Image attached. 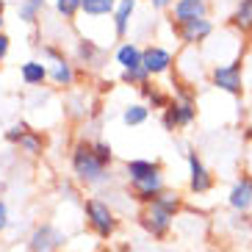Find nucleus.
Listing matches in <instances>:
<instances>
[{
    "instance_id": "1",
    "label": "nucleus",
    "mask_w": 252,
    "mask_h": 252,
    "mask_svg": "<svg viewBox=\"0 0 252 252\" xmlns=\"http://www.w3.org/2000/svg\"><path fill=\"white\" fill-rule=\"evenodd\" d=\"M69 166H72V175L81 180L83 186L111 183V169L97 161L94 150H92V141H78V144H75L72 153H69Z\"/></svg>"
},
{
    "instance_id": "2",
    "label": "nucleus",
    "mask_w": 252,
    "mask_h": 252,
    "mask_svg": "<svg viewBox=\"0 0 252 252\" xmlns=\"http://www.w3.org/2000/svg\"><path fill=\"white\" fill-rule=\"evenodd\" d=\"M83 219H86V227H89L97 238H103V241H108L119 227L117 211H114L105 200H100V197L83 200Z\"/></svg>"
},
{
    "instance_id": "3",
    "label": "nucleus",
    "mask_w": 252,
    "mask_h": 252,
    "mask_svg": "<svg viewBox=\"0 0 252 252\" xmlns=\"http://www.w3.org/2000/svg\"><path fill=\"white\" fill-rule=\"evenodd\" d=\"M244 56L236 61H224V64H214V67L208 69V78H211V86L230 97H241L247 89L244 83Z\"/></svg>"
},
{
    "instance_id": "4",
    "label": "nucleus",
    "mask_w": 252,
    "mask_h": 252,
    "mask_svg": "<svg viewBox=\"0 0 252 252\" xmlns=\"http://www.w3.org/2000/svg\"><path fill=\"white\" fill-rule=\"evenodd\" d=\"M172 222H175V214H172L169 208H163L158 200H153L150 205H141V211H139V224H141V230H144L147 236L158 238V241L169 236Z\"/></svg>"
},
{
    "instance_id": "5",
    "label": "nucleus",
    "mask_w": 252,
    "mask_h": 252,
    "mask_svg": "<svg viewBox=\"0 0 252 252\" xmlns=\"http://www.w3.org/2000/svg\"><path fill=\"white\" fill-rule=\"evenodd\" d=\"M25 244H28V252H59L67 244V233L59 230L53 222H42L31 230Z\"/></svg>"
},
{
    "instance_id": "6",
    "label": "nucleus",
    "mask_w": 252,
    "mask_h": 252,
    "mask_svg": "<svg viewBox=\"0 0 252 252\" xmlns=\"http://www.w3.org/2000/svg\"><path fill=\"white\" fill-rule=\"evenodd\" d=\"M42 56L47 59V69H50V81L56 86H72L75 83V64L53 45L42 47Z\"/></svg>"
},
{
    "instance_id": "7",
    "label": "nucleus",
    "mask_w": 252,
    "mask_h": 252,
    "mask_svg": "<svg viewBox=\"0 0 252 252\" xmlns=\"http://www.w3.org/2000/svg\"><path fill=\"white\" fill-rule=\"evenodd\" d=\"M186 161H189V191L208 194L214 189V175H211V169L202 163V158L197 156V150H189L186 153Z\"/></svg>"
},
{
    "instance_id": "8",
    "label": "nucleus",
    "mask_w": 252,
    "mask_h": 252,
    "mask_svg": "<svg viewBox=\"0 0 252 252\" xmlns=\"http://www.w3.org/2000/svg\"><path fill=\"white\" fill-rule=\"evenodd\" d=\"M141 67L150 72V78L166 75L175 67V53H172L169 47H161V45H147L144 53H141Z\"/></svg>"
},
{
    "instance_id": "9",
    "label": "nucleus",
    "mask_w": 252,
    "mask_h": 252,
    "mask_svg": "<svg viewBox=\"0 0 252 252\" xmlns=\"http://www.w3.org/2000/svg\"><path fill=\"white\" fill-rule=\"evenodd\" d=\"M175 33L186 47H197V45H205L208 39L214 36V23L208 17L205 20H191V23L175 25Z\"/></svg>"
},
{
    "instance_id": "10",
    "label": "nucleus",
    "mask_w": 252,
    "mask_h": 252,
    "mask_svg": "<svg viewBox=\"0 0 252 252\" xmlns=\"http://www.w3.org/2000/svg\"><path fill=\"white\" fill-rule=\"evenodd\" d=\"M227 205L236 214H250L252 211V175H241L227 191Z\"/></svg>"
},
{
    "instance_id": "11",
    "label": "nucleus",
    "mask_w": 252,
    "mask_h": 252,
    "mask_svg": "<svg viewBox=\"0 0 252 252\" xmlns=\"http://www.w3.org/2000/svg\"><path fill=\"white\" fill-rule=\"evenodd\" d=\"M169 11H172V25H183V23H191V20H205L208 0H175Z\"/></svg>"
},
{
    "instance_id": "12",
    "label": "nucleus",
    "mask_w": 252,
    "mask_h": 252,
    "mask_svg": "<svg viewBox=\"0 0 252 252\" xmlns=\"http://www.w3.org/2000/svg\"><path fill=\"white\" fill-rule=\"evenodd\" d=\"M153 175H161V166H158L156 161H147V158H130V161L125 163V178H127L130 186L153 178Z\"/></svg>"
},
{
    "instance_id": "13",
    "label": "nucleus",
    "mask_w": 252,
    "mask_h": 252,
    "mask_svg": "<svg viewBox=\"0 0 252 252\" xmlns=\"http://www.w3.org/2000/svg\"><path fill=\"white\" fill-rule=\"evenodd\" d=\"M130 189H133V200L139 205H150L161 191H166V183H163V175H153V178L141 180V183L130 186Z\"/></svg>"
},
{
    "instance_id": "14",
    "label": "nucleus",
    "mask_w": 252,
    "mask_h": 252,
    "mask_svg": "<svg viewBox=\"0 0 252 252\" xmlns=\"http://www.w3.org/2000/svg\"><path fill=\"white\" fill-rule=\"evenodd\" d=\"M75 61L83 64V67H97L103 61V47L97 45L94 39H78L75 42Z\"/></svg>"
},
{
    "instance_id": "15",
    "label": "nucleus",
    "mask_w": 252,
    "mask_h": 252,
    "mask_svg": "<svg viewBox=\"0 0 252 252\" xmlns=\"http://www.w3.org/2000/svg\"><path fill=\"white\" fill-rule=\"evenodd\" d=\"M141 53H144V47H139L136 42H122L114 50V61L119 64L122 72L125 69H136V67H141Z\"/></svg>"
},
{
    "instance_id": "16",
    "label": "nucleus",
    "mask_w": 252,
    "mask_h": 252,
    "mask_svg": "<svg viewBox=\"0 0 252 252\" xmlns=\"http://www.w3.org/2000/svg\"><path fill=\"white\" fill-rule=\"evenodd\" d=\"M20 78H23L25 86H42V83L50 78V69H47V61L31 59L20 67Z\"/></svg>"
},
{
    "instance_id": "17",
    "label": "nucleus",
    "mask_w": 252,
    "mask_h": 252,
    "mask_svg": "<svg viewBox=\"0 0 252 252\" xmlns=\"http://www.w3.org/2000/svg\"><path fill=\"white\" fill-rule=\"evenodd\" d=\"M230 28L236 31L238 36L252 31V0H238L236 3L233 14H230Z\"/></svg>"
},
{
    "instance_id": "18",
    "label": "nucleus",
    "mask_w": 252,
    "mask_h": 252,
    "mask_svg": "<svg viewBox=\"0 0 252 252\" xmlns=\"http://www.w3.org/2000/svg\"><path fill=\"white\" fill-rule=\"evenodd\" d=\"M136 3H139V0H119L117 3V11H114V17H111L114 33H117V36H125L127 33L130 20H133V11H136Z\"/></svg>"
},
{
    "instance_id": "19",
    "label": "nucleus",
    "mask_w": 252,
    "mask_h": 252,
    "mask_svg": "<svg viewBox=\"0 0 252 252\" xmlns=\"http://www.w3.org/2000/svg\"><path fill=\"white\" fill-rule=\"evenodd\" d=\"M119 0H83L81 11L86 17H114Z\"/></svg>"
},
{
    "instance_id": "20",
    "label": "nucleus",
    "mask_w": 252,
    "mask_h": 252,
    "mask_svg": "<svg viewBox=\"0 0 252 252\" xmlns=\"http://www.w3.org/2000/svg\"><path fill=\"white\" fill-rule=\"evenodd\" d=\"M150 119V105H144V103H130L122 111V122H125L127 127H136V125H144Z\"/></svg>"
},
{
    "instance_id": "21",
    "label": "nucleus",
    "mask_w": 252,
    "mask_h": 252,
    "mask_svg": "<svg viewBox=\"0 0 252 252\" xmlns=\"http://www.w3.org/2000/svg\"><path fill=\"white\" fill-rule=\"evenodd\" d=\"M17 147L23 150L25 156H42V153H45V136L39 133V130H28V133H25V139L20 141V144H17Z\"/></svg>"
},
{
    "instance_id": "22",
    "label": "nucleus",
    "mask_w": 252,
    "mask_h": 252,
    "mask_svg": "<svg viewBox=\"0 0 252 252\" xmlns=\"http://www.w3.org/2000/svg\"><path fill=\"white\" fill-rule=\"evenodd\" d=\"M45 3L47 0H23L20 3V8H17V14H20V20L28 25H33L39 20V14L45 11Z\"/></svg>"
},
{
    "instance_id": "23",
    "label": "nucleus",
    "mask_w": 252,
    "mask_h": 252,
    "mask_svg": "<svg viewBox=\"0 0 252 252\" xmlns=\"http://www.w3.org/2000/svg\"><path fill=\"white\" fill-rule=\"evenodd\" d=\"M83 6V0H56V14L64 17V20H75L78 17V11H81Z\"/></svg>"
},
{
    "instance_id": "24",
    "label": "nucleus",
    "mask_w": 252,
    "mask_h": 252,
    "mask_svg": "<svg viewBox=\"0 0 252 252\" xmlns=\"http://www.w3.org/2000/svg\"><path fill=\"white\" fill-rule=\"evenodd\" d=\"M119 78H122V83H127V86H144V83H150V72H147L144 67L125 69Z\"/></svg>"
},
{
    "instance_id": "25",
    "label": "nucleus",
    "mask_w": 252,
    "mask_h": 252,
    "mask_svg": "<svg viewBox=\"0 0 252 252\" xmlns=\"http://www.w3.org/2000/svg\"><path fill=\"white\" fill-rule=\"evenodd\" d=\"M161 127L163 130H169V133L175 130V127H180V117H178V108H175V100L161 111Z\"/></svg>"
},
{
    "instance_id": "26",
    "label": "nucleus",
    "mask_w": 252,
    "mask_h": 252,
    "mask_svg": "<svg viewBox=\"0 0 252 252\" xmlns=\"http://www.w3.org/2000/svg\"><path fill=\"white\" fill-rule=\"evenodd\" d=\"M92 150H94L97 161L103 163V166H111V161H114V150H111V144H108V141H103V139L92 141Z\"/></svg>"
},
{
    "instance_id": "27",
    "label": "nucleus",
    "mask_w": 252,
    "mask_h": 252,
    "mask_svg": "<svg viewBox=\"0 0 252 252\" xmlns=\"http://www.w3.org/2000/svg\"><path fill=\"white\" fill-rule=\"evenodd\" d=\"M28 130H31V127L25 125V122H14V125L6 130V141H8V144H20V141L25 139V133H28Z\"/></svg>"
},
{
    "instance_id": "28",
    "label": "nucleus",
    "mask_w": 252,
    "mask_h": 252,
    "mask_svg": "<svg viewBox=\"0 0 252 252\" xmlns=\"http://www.w3.org/2000/svg\"><path fill=\"white\" fill-rule=\"evenodd\" d=\"M169 103H172V97L166 94V92H161V89H156L153 94H150V100H147L150 108H158V111H163V108H166Z\"/></svg>"
},
{
    "instance_id": "29",
    "label": "nucleus",
    "mask_w": 252,
    "mask_h": 252,
    "mask_svg": "<svg viewBox=\"0 0 252 252\" xmlns=\"http://www.w3.org/2000/svg\"><path fill=\"white\" fill-rule=\"evenodd\" d=\"M8 224H11V219H8V205L0 200V233H3V230H8Z\"/></svg>"
},
{
    "instance_id": "30",
    "label": "nucleus",
    "mask_w": 252,
    "mask_h": 252,
    "mask_svg": "<svg viewBox=\"0 0 252 252\" xmlns=\"http://www.w3.org/2000/svg\"><path fill=\"white\" fill-rule=\"evenodd\" d=\"M8 45H11V39H8L6 33H0V61L8 56Z\"/></svg>"
},
{
    "instance_id": "31",
    "label": "nucleus",
    "mask_w": 252,
    "mask_h": 252,
    "mask_svg": "<svg viewBox=\"0 0 252 252\" xmlns=\"http://www.w3.org/2000/svg\"><path fill=\"white\" fill-rule=\"evenodd\" d=\"M156 89H158V86H153V81H150V83H144V86H139V94L144 97V100H150V94H153Z\"/></svg>"
},
{
    "instance_id": "32",
    "label": "nucleus",
    "mask_w": 252,
    "mask_h": 252,
    "mask_svg": "<svg viewBox=\"0 0 252 252\" xmlns=\"http://www.w3.org/2000/svg\"><path fill=\"white\" fill-rule=\"evenodd\" d=\"M172 3H175V0H150V6L158 8V11H163V8H172Z\"/></svg>"
},
{
    "instance_id": "33",
    "label": "nucleus",
    "mask_w": 252,
    "mask_h": 252,
    "mask_svg": "<svg viewBox=\"0 0 252 252\" xmlns=\"http://www.w3.org/2000/svg\"><path fill=\"white\" fill-rule=\"evenodd\" d=\"M3 6H6V0H0V14H3Z\"/></svg>"
},
{
    "instance_id": "34",
    "label": "nucleus",
    "mask_w": 252,
    "mask_h": 252,
    "mask_svg": "<svg viewBox=\"0 0 252 252\" xmlns=\"http://www.w3.org/2000/svg\"><path fill=\"white\" fill-rule=\"evenodd\" d=\"M0 33H3V14H0Z\"/></svg>"
},
{
    "instance_id": "35",
    "label": "nucleus",
    "mask_w": 252,
    "mask_h": 252,
    "mask_svg": "<svg viewBox=\"0 0 252 252\" xmlns=\"http://www.w3.org/2000/svg\"><path fill=\"white\" fill-rule=\"evenodd\" d=\"M247 89H250V92H252V78H250V83H247Z\"/></svg>"
},
{
    "instance_id": "36",
    "label": "nucleus",
    "mask_w": 252,
    "mask_h": 252,
    "mask_svg": "<svg viewBox=\"0 0 252 252\" xmlns=\"http://www.w3.org/2000/svg\"><path fill=\"white\" fill-rule=\"evenodd\" d=\"M247 36H250V47H252V31H250V33H247Z\"/></svg>"
}]
</instances>
